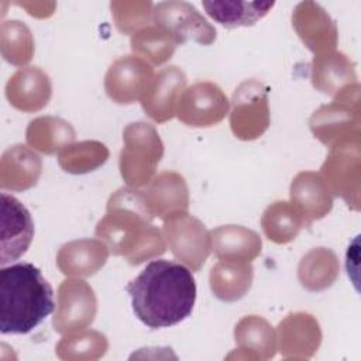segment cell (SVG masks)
Segmentation results:
<instances>
[{
    "label": "cell",
    "mask_w": 361,
    "mask_h": 361,
    "mask_svg": "<svg viewBox=\"0 0 361 361\" xmlns=\"http://www.w3.org/2000/svg\"><path fill=\"white\" fill-rule=\"evenodd\" d=\"M131 307L149 329L175 326L188 319L196 300L190 269L179 262L154 259L126 286Z\"/></svg>",
    "instance_id": "cell-1"
},
{
    "label": "cell",
    "mask_w": 361,
    "mask_h": 361,
    "mask_svg": "<svg viewBox=\"0 0 361 361\" xmlns=\"http://www.w3.org/2000/svg\"><path fill=\"white\" fill-rule=\"evenodd\" d=\"M152 219L144 192L130 186L121 188L110 196L106 214L97 223L96 237L114 255L138 265L166 250L164 234L152 224Z\"/></svg>",
    "instance_id": "cell-2"
},
{
    "label": "cell",
    "mask_w": 361,
    "mask_h": 361,
    "mask_svg": "<svg viewBox=\"0 0 361 361\" xmlns=\"http://www.w3.org/2000/svg\"><path fill=\"white\" fill-rule=\"evenodd\" d=\"M54 290L39 268L30 262L0 271V331L27 334L54 312Z\"/></svg>",
    "instance_id": "cell-3"
},
{
    "label": "cell",
    "mask_w": 361,
    "mask_h": 361,
    "mask_svg": "<svg viewBox=\"0 0 361 361\" xmlns=\"http://www.w3.org/2000/svg\"><path fill=\"white\" fill-rule=\"evenodd\" d=\"M123 141L120 154L123 179L130 188L148 185L164 154V144L157 130L144 121L130 123L123 131Z\"/></svg>",
    "instance_id": "cell-4"
},
{
    "label": "cell",
    "mask_w": 361,
    "mask_h": 361,
    "mask_svg": "<svg viewBox=\"0 0 361 361\" xmlns=\"http://www.w3.org/2000/svg\"><path fill=\"white\" fill-rule=\"evenodd\" d=\"M358 85L347 87L334 97L331 104L322 106L310 117L313 135L327 147L358 140Z\"/></svg>",
    "instance_id": "cell-5"
},
{
    "label": "cell",
    "mask_w": 361,
    "mask_h": 361,
    "mask_svg": "<svg viewBox=\"0 0 361 361\" xmlns=\"http://www.w3.org/2000/svg\"><path fill=\"white\" fill-rule=\"evenodd\" d=\"M230 127L234 135L244 141L261 137L269 127L268 90L255 80H244L233 93Z\"/></svg>",
    "instance_id": "cell-6"
},
{
    "label": "cell",
    "mask_w": 361,
    "mask_h": 361,
    "mask_svg": "<svg viewBox=\"0 0 361 361\" xmlns=\"http://www.w3.org/2000/svg\"><path fill=\"white\" fill-rule=\"evenodd\" d=\"M172 254L192 271H199L210 252V235L204 226L188 212H178L164 219L162 228Z\"/></svg>",
    "instance_id": "cell-7"
},
{
    "label": "cell",
    "mask_w": 361,
    "mask_h": 361,
    "mask_svg": "<svg viewBox=\"0 0 361 361\" xmlns=\"http://www.w3.org/2000/svg\"><path fill=\"white\" fill-rule=\"evenodd\" d=\"M152 20L176 42L195 41L210 45L216 39L214 27L188 1H162L154 6Z\"/></svg>",
    "instance_id": "cell-8"
},
{
    "label": "cell",
    "mask_w": 361,
    "mask_h": 361,
    "mask_svg": "<svg viewBox=\"0 0 361 361\" xmlns=\"http://www.w3.org/2000/svg\"><path fill=\"white\" fill-rule=\"evenodd\" d=\"M97 300L90 285L82 279H65L58 289L54 330L68 334L86 329L93 323Z\"/></svg>",
    "instance_id": "cell-9"
},
{
    "label": "cell",
    "mask_w": 361,
    "mask_h": 361,
    "mask_svg": "<svg viewBox=\"0 0 361 361\" xmlns=\"http://www.w3.org/2000/svg\"><path fill=\"white\" fill-rule=\"evenodd\" d=\"M228 109L230 102L216 83L197 82L182 92L176 116L186 126L210 127L220 123Z\"/></svg>",
    "instance_id": "cell-10"
},
{
    "label": "cell",
    "mask_w": 361,
    "mask_h": 361,
    "mask_svg": "<svg viewBox=\"0 0 361 361\" xmlns=\"http://www.w3.org/2000/svg\"><path fill=\"white\" fill-rule=\"evenodd\" d=\"M360 141L351 140L330 148L322 166V176L333 195L358 209L360 190Z\"/></svg>",
    "instance_id": "cell-11"
},
{
    "label": "cell",
    "mask_w": 361,
    "mask_h": 361,
    "mask_svg": "<svg viewBox=\"0 0 361 361\" xmlns=\"http://www.w3.org/2000/svg\"><path fill=\"white\" fill-rule=\"evenodd\" d=\"M152 66L137 55H126L116 59L104 78L107 96L118 104H131L148 92L154 80Z\"/></svg>",
    "instance_id": "cell-12"
},
{
    "label": "cell",
    "mask_w": 361,
    "mask_h": 361,
    "mask_svg": "<svg viewBox=\"0 0 361 361\" xmlns=\"http://www.w3.org/2000/svg\"><path fill=\"white\" fill-rule=\"evenodd\" d=\"M0 237V264L3 267L24 255L34 237V223L30 212L20 200L7 193H1Z\"/></svg>",
    "instance_id": "cell-13"
},
{
    "label": "cell",
    "mask_w": 361,
    "mask_h": 361,
    "mask_svg": "<svg viewBox=\"0 0 361 361\" xmlns=\"http://www.w3.org/2000/svg\"><path fill=\"white\" fill-rule=\"evenodd\" d=\"M292 25L303 44L314 54L329 52L337 44L336 23L314 1H302L295 7Z\"/></svg>",
    "instance_id": "cell-14"
},
{
    "label": "cell",
    "mask_w": 361,
    "mask_h": 361,
    "mask_svg": "<svg viewBox=\"0 0 361 361\" xmlns=\"http://www.w3.org/2000/svg\"><path fill=\"white\" fill-rule=\"evenodd\" d=\"M186 86V75L178 66L162 68L141 99L144 111L157 123H165L176 114L179 97Z\"/></svg>",
    "instance_id": "cell-15"
},
{
    "label": "cell",
    "mask_w": 361,
    "mask_h": 361,
    "mask_svg": "<svg viewBox=\"0 0 361 361\" xmlns=\"http://www.w3.org/2000/svg\"><path fill=\"white\" fill-rule=\"evenodd\" d=\"M52 93L49 76L38 66L18 69L6 83V97L13 107L24 113L44 109Z\"/></svg>",
    "instance_id": "cell-16"
},
{
    "label": "cell",
    "mask_w": 361,
    "mask_h": 361,
    "mask_svg": "<svg viewBox=\"0 0 361 361\" xmlns=\"http://www.w3.org/2000/svg\"><path fill=\"white\" fill-rule=\"evenodd\" d=\"M290 203L302 216L305 226H310L331 210L333 193L320 173L305 171L290 183Z\"/></svg>",
    "instance_id": "cell-17"
},
{
    "label": "cell",
    "mask_w": 361,
    "mask_h": 361,
    "mask_svg": "<svg viewBox=\"0 0 361 361\" xmlns=\"http://www.w3.org/2000/svg\"><path fill=\"white\" fill-rule=\"evenodd\" d=\"M278 340L283 357H312L320 345L322 331L312 314L296 312L279 323Z\"/></svg>",
    "instance_id": "cell-18"
},
{
    "label": "cell",
    "mask_w": 361,
    "mask_h": 361,
    "mask_svg": "<svg viewBox=\"0 0 361 361\" xmlns=\"http://www.w3.org/2000/svg\"><path fill=\"white\" fill-rule=\"evenodd\" d=\"M154 217L166 219L178 212H188L189 193L185 178L176 172H161L142 190Z\"/></svg>",
    "instance_id": "cell-19"
},
{
    "label": "cell",
    "mask_w": 361,
    "mask_h": 361,
    "mask_svg": "<svg viewBox=\"0 0 361 361\" xmlns=\"http://www.w3.org/2000/svg\"><path fill=\"white\" fill-rule=\"evenodd\" d=\"M42 171L41 158L28 147L17 144L7 148L0 159V188L24 192L37 185Z\"/></svg>",
    "instance_id": "cell-20"
},
{
    "label": "cell",
    "mask_w": 361,
    "mask_h": 361,
    "mask_svg": "<svg viewBox=\"0 0 361 361\" xmlns=\"http://www.w3.org/2000/svg\"><path fill=\"white\" fill-rule=\"evenodd\" d=\"M109 247L100 238L73 240L63 244L56 255V264L66 276H90L107 261Z\"/></svg>",
    "instance_id": "cell-21"
},
{
    "label": "cell",
    "mask_w": 361,
    "mask_h": 361,
    "mask_svg": "<svg viewBox=\"0 0 361 361\" xmlns=\"http://www.w3.org/2000/svg\"><path fill=\"white\" fill-rule=\"evenodd\" d=\"M210 250L219 259L251 262L261 252L259 235L243 226H221L209 233Z\"/></svg>",
    "instance_id": "cell-22"
},
{
    "label": "cell",
    "mask_w": 361,
    "mask_h": 361,
    "mask_svg": "<svg viewBox=\"0 0 361 361\" xmlns=\"http://www.w3.org/2000/svg\"><path fill=\"white\" fill-rule=\"evenodd\" d=\"M355 83V72L350 59L341 52H322L312 62V83L322 93L337 96Z\"/></svg>",
    "instance_id": "cell-23"
},
{
    "label": "cell",
    "mask_w": 361,
    "mask_h": 361,
    "mask_svg": "<svg viewBox=\"0 0 361 361\" xmlns=\"http://www.w3.org/2000/svg\"><path fill=\"white\" fill-rule=\"evenodd\" d=\"M254 269L250 262L220 259L212 267L209 281L213 295L223 302L241 299L251 288Z\"/></svg>",
    "instance_id": "cell-24"
},
{
    "label": "cell",
    "mask_w": 361,
    "mask_h": 361,
    "mask_svg": "<svg viewBox=\"0 0 361 361\" xmlns=\"http://www.w3.org/2000/svg\"><path fill=\"white\" fill-rule=\"evenodd\" d=\"M234 338L243 358L268 360L275 355L276 337L269 323L255 314L243 317L234 329Z\"/></svg>",
    "instance_id": "cell-25"
},
{
    "label": "cell",
    "mask_w": 361,
    "mask_h": 361,
    "mask_svg": "<svg viewBox=\"0 0 361 361\" xmlns=\"http://www.w3.org/2000/svg\"><path fill=\"white\" fill-rule=\"evenodd\" d=\"M25 140L32 149L52 155L72 144L75 140V130L62 118L51 116L38 117L28 124Z\"/></svg>",
    "instance_id": "cell-26"
},
{
    "label": "cell",
    "mask_w": 361,
    "mask_h": 361,
    "mask_svg": "<svg viewBox=\"0 0 361 361\" xmlns=\"http://www.w3.org/2000/svg\"><path fill=\"white\" fill-rule=\"evenodd\" d=\"M338 276V261L333 251L319 247L310 250L299 262L300 285L312 292L327 289Z\"/></svg>",
    "instance_id": "cell-27"
},
{
    "label": "cell",
    "mask_w": 361,
    "mask_h": 361,
    "mask_svg": "<svg viewBox=\"0 0 361 361\" xmlns=\"http://www.w3.org/2000/svg\"><path fill=\"white\" fill-rule=\"evenodd\" d=\"M206 13L227 28L254 25L275 6L274 1H203Z\"/></svg>",
    "instance_id": "cell-28"
},
{
    "label": "cell",
    "mask_w": 361,
    "mask_h": 361,
    "mask_svg": "<svg viewBox=\"0 0 361 361\" xmlns=\"http://www.w3.org/2000/svg\"><path fill=\"white\" fill-rule=\"evenodd\" d=\"M261 226L268 240L275 244H286L298 235L305 223L292 203L278 200L265 209Z\"/></svg>",
    "instance_id": "cell-29"
},
{
    "label": "cell",
    "mask_w": 361,
    "mask_h": 361,
    "mask_svg": "<svg viewBox=\"0 0 361 361\" xmlns=\"http://www.w3.org/2000/svg\"><path fill=\"white\" fill-rule=\"evenodd\" d=\"M109 158V149L99 141L69 144L58 152L59 166L68 173H87L102 166Z\"/></svg>",
    "instance_id": "cell-30"
},
{
    "label": "cell",
    "mask_w": 361,
    "mask_h": 361,
    "mask_svg": "<svg viewBox=\"0 0 361 361\" xmlns=\"http://www.w3.org/2000/svg\"><path fill=\"white\" fill-rule=\"evenodd\" d=\"M131 49L137 56L154 65H162L171 59L178 42L157 25H147L131 35Z\"/></svg>",
    "instance_id": "cell-31"
},
{
    "label": "cell",
    "mask_w": 361,
    "mask_h": 361,
    "mask_svg": "<svg viewBox=\"0 0 361 361\" xmlns=\"http://www.w3.org/2000/svg\"><path fill=\"white\" fill-rule=\"evenodd\" d=\"M0 49L8 63L14 66L28 63L34 55V39L30 28L20 20L3 21L0 27Z\"/></svg>",
    "instance_id": "cell-32"
},
{
    "label": "cell",
    "mask_w": 361,
    "mask_h": 361,
    "mask_svg": "<svg viewBox=\"0 0 361 361\" xmlns=\"http://www.w3.org/2000/svg\"><path fill=\"white\" fill-rule=\"evenodd\" d=\"M107 347L109 343L104 334L94 330H79L68 333L55 350L62 360H97L104 355Z\"/></svg>",
    "instance_id": "cell-33"
},
{
    "label": "cell",
    "mask_w": 361,
    "mask_h": 361,
    "mask_svg": "<svg viewBox=\"0 0 361 361\" xmlns=\"http://www.w3.org/2000/svg\"><path fill=\"white\" fill-rule=\"evenodd\" d=\"M116 27L123 34H134L152 18L151 1H113L110 4Z\"/></svg>",
    "instance_id": "cell-34"
}]
</instances>
